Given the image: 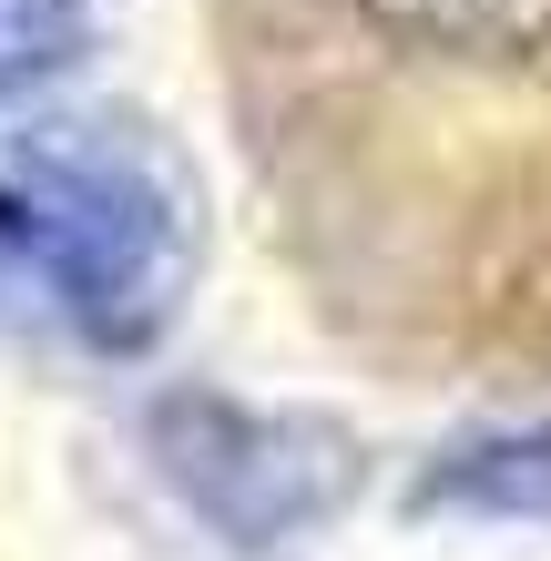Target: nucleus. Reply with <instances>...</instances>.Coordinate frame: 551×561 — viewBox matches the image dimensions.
I'll list each match as a JSON object with an SVG mask.
<instances>
[{
    "instance_id": "f257e3e1",
    "label": "nucleus",
    "mask_w": 551,
    "mask_h": 561,
    "mask_svg": "<svg viewBox=\"0 0 551 561\" xmlns=\"http://www.w3.org/2000/svg\"><path fill=\"white\" fill-rule=\"evenodd\" d=\"M194 174L153 123L72 113L0 153V286L42 296L82 347L134 357L194 286Z\"/></svg>"
},
{
    "instance_id": "39448f33",
    "label": "nucleus",
    "mask_w": 551,
    "mask_h": 561,
    "mask_svg": "<svg viewBox=\"0 0 551 561\" xmlns=\"http://www.w3.org/2000/svg\"><path fill=\"white\" fill-rule=\"evenodd\" d=\"M82 42H92L82 0H0V103H21L51 72H72Z\"/></svg>"
},
{
    "instance_id": "f03ea898",
    "label": "nucleus",
    "mask_w": 551,
    "mask_h": 561,
    "mask_svg": "<svg viewBox=\"0 0 551 561\" xmlns=\"http://www.w3.org/2000/svg\"><path fill=\"white\" fill-rule=\"evenodd\" d=\"M153 470L174 480V501L236 551H286L317 531L328 511H347L358 490V439L297 409H245L215 388H174L153 409Z\"/></svg>"
},
{
    "instance_id": "7ed1b4c3",
    "label": "nucleus",
    "mask_w": 551,
    "mask_h": 561,
    "mask_svg": "<svg viewBox=\"0 0 551 561\" xmlns=\"http://www.w3.org/2000/svg\"><path fill=\"white\" fill-rule=\"evenodd\" d=\"M409 501L418 511H460V520H551V419L429 459V480Z\"/></svg>"
},
{
    "instance_id": "20e7f679",
    "label": "nucleus",
    "mask_w": 551,
    "mask_h": 561,
    "mask_svg": "<svg viewBox=\"0 0 551 561\" xmlns=\"http://www.w3.org/2000/svg\"><path fill=\"white\" fill-rule=\"evenodd\" d=\"M358 11L409 51L449 61H521L551 42V0H358Z\"/></svg>"
}]
</instances>
